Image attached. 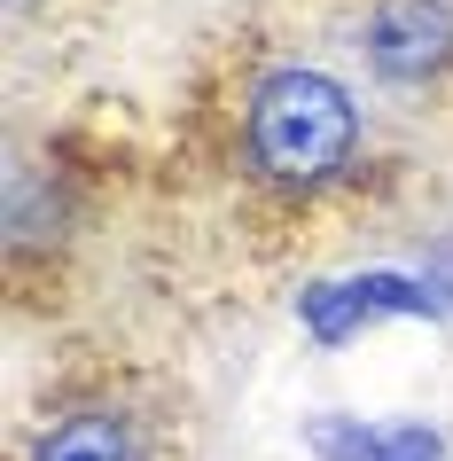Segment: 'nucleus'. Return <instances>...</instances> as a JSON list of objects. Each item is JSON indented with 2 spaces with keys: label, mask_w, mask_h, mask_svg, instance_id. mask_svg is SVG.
I'll use <instances>...</instances> for the list:
<instances>
[{
  "label": "nucleus",
  "mask_w": 453,
  "mask_h": 461,
  "mask_svg": "<svg viewBox=\"0 0 453 461\" xmlns=\"http://www.w3.org/2000/svg\"><path fill=\"white\" fill-rule=\"evenodd\" d=\"M453 55V8L446 0H383L367 16V63L391 86H422Z\"/></svg>",
  "instance_id": "nucleus-2"
},
{
  "label": "nucleus",
  "mask_w": 453,
  "mask_h": 461,
  "mask_svg": "<svg viewBox=\"0 0 453 461\" xmlns=\"http://www.w3.org/2000/svg\"><path fill=\"white\" fill-rule=\"evenodd\" d=\"M305 446L321 461H446V446H438V430H422V422H391V430H367V422H344V414H329V422H313Z\"/></svg>",
  "instance_id": "nucleus-3"
},
{
  "label": "nucleus",
  "mask_w": 453,
  "mask_h": 461,
  "mask_svg": "<svg viewBox=\"0 0 453 461\" xmlns=\"http://www.w3.org/2000/svg\"><path fill=\"white\" fill-rule=\"evenodd\" d=\"M359 141L352 95L321 71H266L258 95H250V157H258L266 180H329Z\"/></svg>",
  "instance_id": "nucleus-1"
},
{
  "label": "nucleus",
  "mask_w": 453,
  "mask_h": 461,
  "mask_svg": "<svg viewBox=\"0 0 453 461\" xmlns=\"http://www.w3.org/2000/svg\"><path fill=\"white\" fill-rule=\"evenodd\" d=\"M32 461H141V438L118 407H86V414H63Z\"/></svg>",
  "instance_id": "nucleus-4"
},
{
  "label": "nucleus",
  "mask_w": 453,
  "mask_h": 461,
  "mask_svg": "<svg viewBox=\"0 0 453 461\" xmlns=\"http://www.w3.org/2000/svg\"><path fill=\"white\" fill-rule=\"evenodd\" d=\"M297 313H305V329H313L321 344H344L359 321H367V313H359V290H352V282H321V290H305V305H297Z\"/></svg>",
  "instance_id": "nucleus-5"
}]
</instances>
